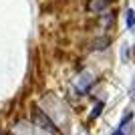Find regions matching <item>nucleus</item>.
<instances>
[{
  "mask_svg": "<svg viewBox=\"0 0 135 135\" xmlns=\"http://www.w3.org/2000/svg\"><path fill=\"white\" fill-rule=\"evenodd\" d=\"M30 123L45 135H56V123L51 119V115L46 111H42L40 107H34L32 109V117H30Z\"/></svg>",
  "mask_w": 135,
  "mask_h": 135,
  "instance_id": "obj_1",
  "label": "nucleus"
},
{
  "mask_svg": "<svg viewBox=\"0 0 135 135\" xmlns=\"http://www.w3.org/2000/svg\"><path fill=\"white\" fill-rule=\"evenodd\" d=\"M97 83V75L93 73V71H81L77 77H75V83H73V87H75V93L77 95H87L91 89H93V85Z\"/></svg>",
  "mask_w": 135,
  "mask_h": 135,
  "instance_id": "obj_2",
  "label": "nucleus"
},
{
  "mask_svg": "<svg viewBox=\"0 0 135 135\" xmlns=\"http://www.w3.org/2000/svg\"><path fill=\"white\" fill-rule=\"evenodd\" d=\"M111 2H113V0H87V2H85V10L89 12V14L101 16L103 12H107V10H109Z\"/></svg>",
  "mask_w": 135,
  "mask_h": 135,
  "instance_id": "obj_3",
  "label": "nucleus"
},
{
  "mask_svg": "<svg viewBox=\"0 0 135 135\" xmlns=\"http://www.w3.org/2000/svg\"><path fill=\"white\" fill-rule=\"evenodd\" d=\"M12 133L14 135H34V125L26 119H20L12 125Z\"/></svg>",
  "mask_w": 135,
  "mask_h": 135,
  "instance_id": "obj_4",
  "label": "nucleus"
},
{
  "mask_svg": "<svg viewBox=\"0 0 135 135\" xmlns=\"http://www.w3.org/2000/svg\"><path fill=\"white\" fill-rule=\"evenodd\" d=\"M111 45V38L109 36H97L95 40H91V51H105L107 46Z\"/></svg>",
  "mask_w": 135,
  "mask_h": 135,
  "instance_id": "obj_5",
  "label": "nucleus"
},
{
  "mask_svg": "<svg viewBox=\"0 0 135 135\" xmlns=\"http://www.w3.org/2000/svg\"><path fill=\"white\" fill-rule=\"evenodd\" d=\"M113 22H115V14H113V12H103V14H101V26H103V30H107Z\"/></svg>",
  "mask_w": 135,
  "mask_h": 135,
  "instance_id": "obj_6",
  "label": "nucleus"
},
{
  "mask_svg": "<svg viewBox=\"0 0 135 135\" xmlns=\"http://www.w3.org/2000/svg\"><path fill=\"white\" fill-rule=\"evenodd\" d=\"M125 24H127L129 30H135V12H133V8H127V10H125Z\"/></svg>",
  "mask_w": 135,
  "mask_h": 135,
  "instance_id": "obj_7",
  "label": "nucleus"
},
{
  "mask_svg": "<svg viewBox=\"0 0 135 135\" xmlns=\"http://www.w3.org/2000/svg\"><path fill=\"white\" fill-rule=\"evenodd\" d=\"M105 109V101H97L95 105H93V109H91V115L89 119H97L99 115H101V111Z\"/></svg>",
  "mask_w": 135,
  "mask_h": 135,
  "instance_id": "obj_8",
  "label": "nucleus"
},
{
  "mask_svg": "<svg viewBox=\"0 0 135 135\" xmlns=\"http://www.w3.org/2000/svg\"><path fill=\"white\" fill-rule=\"evenodd\" d=\"M129 56H131V49H129V45L125 42V45L121 46V61L127 62V59H129Z\"/></svg>",
  "mask_w": 135,
  "mask_h": 135,
  "instance_id": "obj_9",
  "label": "nucleus"
},
{
  "mask_svg": "<svg viewBox=\"0 0 135 135\" xmlns=\"http://www.w3.org/2000/svg\"><path fill=\"white\" fill-rule=\"evenodd\" d=\"M129 97H131V101L135 103V75H133V79H131V83H129Z\"/></svg>",
  "mask_w": 135,
  "mask_h": 135,
  "instance_id": "obj_10",
  "label": "nucleus"
},
{
  "mask_svg": "<svg viewBox=\"0 0 135 135\" xmlns=\"http://www.w3.org/2000/svg\"><path fill=\"white\" fill-rule=\"evenodd\" d=\"M0 135H2V133H0Z\"/></svg>",
  "mask_w": 135,
  "mask_h": 135,
  "instance_id": "obj_11",
  "label": "nucleus"
}]
</instances>
